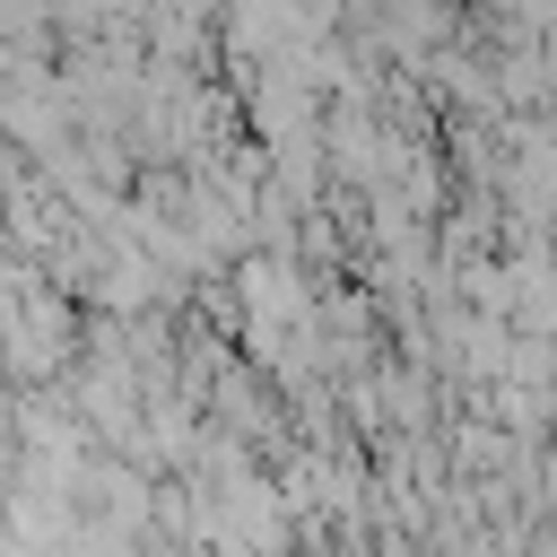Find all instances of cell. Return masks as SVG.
<instances>
[{"mask_svg":"<svg viewBox=\"0 0 557 557\" xmlns=\"http://www.w3.org/2000/svg\"><path fill=\"white\" fill-rule=\"evenodd\" d=\"M9 174H17V165H9V148H0V183H9Z\"/></svg>","mask_w":557,"mask_h":557,"instance_id":"cell-1","label":"cell"}]
</instances>
